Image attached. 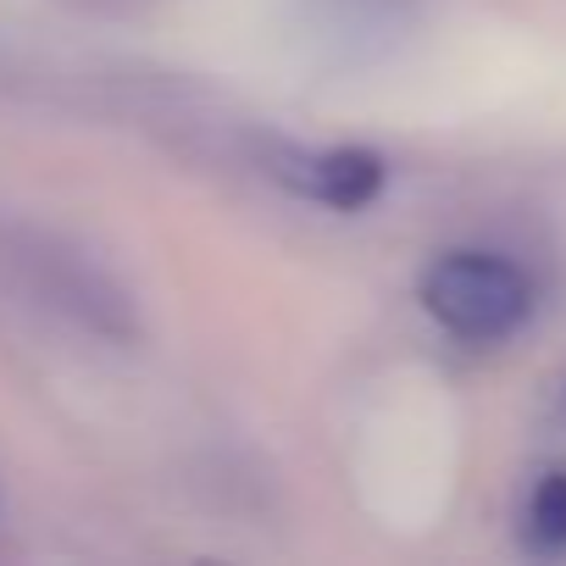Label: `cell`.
I'll use <instances>...</instances> for the list:
<instances>
[{
	"instance_id": "6da1fadb",
	"label": "cell",
	"mask_w": 566,
	"mask_h": 566,
	"mask_svg": "<svg viewBox=\"0 0 566 566\" xmlns=\"http://www.w3.org/2000/svg\"><path fill=\"white\" fill-rule=\"evenodd\" d=\"M422 306L455 339L489 345V339H505V334L522 328V317L533 306V290H527V277L505 255L450 250V255H439L422 272Z\"/></svg>"
},
{
	"instance_id": "7a4b0ae2",
	"label": "cell",
	"mask_w": 566,
	"mask_h": 566,
	"mask_svg": "<svg viewBox=\"0 0 566 566\" xmlns=\"http://www.w3.org/2000/svg\"><path fill=\"white\" fill-rule=\"evenodd\" d=\"M295 195L317 200V206H334V211H361L384 195V156L373 150H312V156H277L272 167Z\"/></svg>"
},
{
	"instance_id": "3957f363",
	"label": "cell",
	"mask_w": 566,
	"mask_h": 566,
	"mask_svg": "<svg viewBox=\"0 0 566 566\" xmlns=\"http://www.w3.org/2000/svg\"><path fill=\"white\" fill-rule=\"evenodd\" d=\"M527 544L544 555L566 549V472L538 478V489L527 494Z\"/></svg>"
}]
</instances>
